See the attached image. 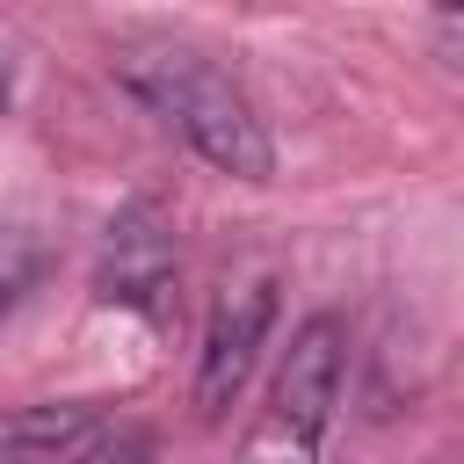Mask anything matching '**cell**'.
I'll return each mask as SVG.
<instances>
[{
    "label": "cell",
    "instance_id": "6da1fadb",
    "mask_svg": "<svg viewBox=\"0 0 464 464\" xmlns=\"http://www.w3.org/2000/svg\"><path fill=\"white\" fill-rule=\"evenodd\" d=\"M116 80H123L167 130H181L218 174H232V181H268V174H276V145H268L254 102H246L203 51L130 44V51H116Z\"/></svg>",
    "mask_w": 464,
    "mask_h": 464
},
{
    "label": "cell",
    "instance_id": "7a4b0ae2",
    "mask_svg": "<svg viewBox=\"0 0 464 464\" xmlns=\"http://www.w3.org/2000/svg\"><path fill=\"white\" fill-rule=\"evenodd\" d=\"M341 370H348V334H341L334 312H312V319L290 334V355H283V370H276V399H268V428H261L254 450L283 442V450H290L283 464H304L312 442H319L326 420H334Z\"/></svg>",
    "mask_w": 464,
    "mask_h": 464
},
{
    "label": "cell",
    "instance_id": "3957f363",
    "mask_svg": "<svg viewBox=\"0 0 464 464\" xmlns=\"http://www.w3.org/2000/svg\"><path fill=\"white\" fill-rule=\"evenodd\" d=\"M94 290L109 304L145 312V319H167V304H174V232H167V210L152 196H138L109 218L102 254H94Z\"/></svg>",
    "mask_w": 464,
    "mask_h": 464
},
{
    "label": "cell",
    "instance_id": "277c9868",
    "mask_svg": "<svg viewBox=\"0 0 464 464\" xmlns=\"http://www.w3.org/2000/svg\"><path fill=\"white\" fill-rule=\"evenodd\" d=\"M268 326H276V283L268 276L225 283V297L210 304V326H203V355H196V413L203 420H225V406L246 392Z\"/></svg>",
    "mask_w": 464,
    "mask_h": 464
},
{
    "label": "cell",
    "instance_id": "5b68a950",
    "mask_svg": "<svg viewBox=\"0 0 464 464\" xmlns=\"http://www.w3.org/2000/svg\"><path fill=\"white\" fill-rule=\"evenodd\" d=\"M94 413L87 406H22L0 413V464H58L87 442Z\"/></svg>",
    "mask_w": 464,
    "mask_h": 464
},
{
    "label": "cell",
    "instance_id": "8992f818",
    "mask_svg": "<svg viewBox=\"0 0 464 464\" xmlns=\"http://www.w3.org/2000/svg\"><path fill=\"white\" fill-rule=\"evenodd\" d=\"M36 268H44V246H36V232H29V225H0V319H7V312L29 297Z\"/></svg>",
    "mask_w": 464,
    "mask_h": 464
},
{
    "label": "cell",
    "instance_id": "52a82bcc",
    "mask_svg": "<svg viewBox=\"0 0 464 464\" xmlns=\"http://www.w3.org/2000/svg\"><path fill=\"white\" fill-rule=\"evenodd\" d=\"M58 464H160V442H152V428H102V435H87L72 457H58Z\"/></svg>",
    "mask_w": 464,
    "mask_h": 464
},
{
    "label": "cell",
    "instance_id": "ba28073f",
    "mask_svg": "<svg viewBox=\"0 0 464 464\" xmlns=\"http://www.w3.org/2000/svg\"><path fill=\"white\" fill-rule=\"evenodd\" d=\"M0 109H7V58H0Z\"/></svg>",
    "mask_w": 464,
    "mask_h": 464
}]
</instances>
